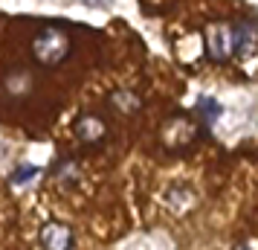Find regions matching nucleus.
I'll return each mask as SVG.
<instances>
[{
	"instance_id": "obj_11",
	"label": "nucleus",
	"mask_w": 258,
	"mask_h": 250,
	"mask_svg": "<svg viewBox=\"0 0 258 250\" xmlns=\"http://www.w3.org/2000/svg\"><path fill=\"white\" fill-rule=\"evenodd\" d=\"M235 250H252V247H249V244H238Z\"/></svg>"
},
{
	"instance_id": "obj_7",
	"label": "nucleus",
	"mask_w": 258,
	"mask_h": 250,
	"mask_svg": "<svg viewBox=\"0 0 258 250\" xmlns=\"http://www.w3.org/2000/svg\"><path fill=\"white\" fill-rule=\"evenodd\" d=\"M6 90L12 96H21V93H26L29 90V73H24V70H15V73H9L6 76Z\"/></svg>"
},
{
	"instance_id": "obj_5",
	"label": "nucleus",
	"mask_w": 258,
	"mask_h": 250,
	"mask_svg": "<svg viewBox=\"0 0 258 250\" xmlns=\"http://www.w3.org/2000/svg\"><path fill=\"white\" fill-rule=\"evenodd\" d=\"M238 56L241 59H252L258 53V26L252 21H238Z\"/></svg>"
},
{
	"instance_id": "obj_1",
	"label": "nucleus",
	"mask_w": 258,
	"mask_h": 250,
	"mask_svg": "<svg viewBox=\"0 0 258 250\" xmlns=\"http://www.w3.org/2000/svg\"><path fill=\"white\" fill-rule=\"evenodd\" d=\"M32 59L41 67H58L70 56V35L61 26H44L32 38Z\"/></svg>"
},
{
	"instance_id": "obj_3",
	"label": "nucleus",
	"mask_w": 258,
	"mask_h": 250,
	"mask_svg": "<svg viewBox=\"0 0 258 250\" xmlns=\"http://www.w3.org/2000/svg\"><path fill=\"white\" fill-rule=\"evenodd\" d=\"M41 247L44 250H73V230L61 221H49L41 230Z\"/></svg>"
},
{
	"instance_id": "obj_4",
	"label": "nucleus",
	"mask_w": 258,
	"mask_h": 250,
	"mask_svg": "<svg viewBox=\"0 0 258 250\" xmlns=\"http://www.w3.org/2000/svg\"><path fill=\"white\" fill-rule=\"evenodd\" d=\"M76 134H79V140L82 143H102L105 140V134H107V125H105V119L102 117H96V114H90V117H82L79 122H76Z\"/></svg>"
},
{
	"instance_id": "obj_2",
	"label": "nucleus",
	"mask_w": 258,
	"mask_h": 250,
	"mask_svg": "<svg viewBox=\"0 0 258 250\" xmlns=\"http://www.w3.org/2000/svg\"><path fill=\"white\" fill-rule=\"evenodd\" d=\"M203 44H206L209 59L215 61L232 59L238 53V29H235V24H212L203 32Z\"/></svg>"
},
{
	"instance_id": "obj_10",
	"label": "nucleus",
	"mask_w": 258,
	"mask_h": 250,
	"mask_svg": "<svg viewBox=\"0 0 258 250\" xmlns=\"http://www.w3.org/2000/svg\"><path fill=\"white\" fill-rule=\"evenodd\" d=\"M84 3H90V6H107V3H113V0H84Z\"/></svg>"
},
{
	"instance_id": "obj_6",
	"label": "nucleus",
	"mask_w": 258,
	"mask_h": 250,
	"mask_svg": "<svg viewBox=\"0 0 258 250\" xmlns=\"http://www.w3.org/2000/svg\"><path fill=\"white\" fill-rule=\"evenodd\" d=\"M110 102H113V108H119L122 114H134V111L140 108V96L131 93V90H116V93L110 96Z\"/></svg>"
},
{
	"instance_id": "obj_8",
	"label": "nucleus",
	"mask_w": 258,
	"mask_h": 250,
	"mask_svg": "<svg viewBox=\"0 0 258 250\" xmlns=\"http://www.w3.org/2000/svg\"><path fill=\"white\" fill-rule=\"evenodd\" d=\"M198 114H200V119H203V125H212L215 119L221 117V105H218L215 99H200Z\"/></svg>"
},
{
	"instance_id": "obj_9",
	"label": "nucleus",
	"mask_w": 258,
	"mask_h": 250,
	"mask_svg": "<svg viewBox=\"0 0 258 250\" xmlns=\"http://www.w3.org/2000/svg\"><path fill=\"white\" fill-rule=\"evenodd\" d=\"M38 175V166H32V163H24V166H18L15 169V175H12V183H29V180Z\"/></svg>"
}]
</instances>
